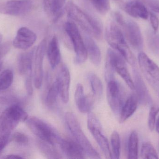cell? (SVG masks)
I'll use <instances>...</instances> for the list:
<instances>
[{"instance_id":"obj_31","label":"cell","mask_w":159,"mask_h":159,"mask_svg":"<svg viewBox=\"0 0 159 159\" xmlns=\"http://www.w3.org/2000/svg\"><path fill=\"white\" fill-rule=\"evenodd\" d=\"M66 1V0H50V15L57 19Z\"/></svg>"},{"instance_id":"obj_17","label":"cell","mask_w":159,"mask_h":159,"mask_svg":"<svg viewBox=\"0 0 159 159\" xmlns=\"http://www.w3.org/2000/svg\"><path fill=\"white\" fill-rule=\"evenodd\" d=\"M60 146L64 155L69 159H83L85 152L82 147L76 142L71 139H61Z\"/></svg>"},{"instance_id":"obj_30","label":"cell","mask_w":159,"mask_h":159,"mask_svg":"<svg viewBox=\"0 0 159 159\" xmlns=\"http://www.w3.org/2000/svg\"><path fill=\"white\" fill-rule=\"evenodd\" d=\"M96 10L102 15L107 13L110 9L109 0H90Z\"/></svg>"},{"instance_id":"obj_27","label":"cell","mask_w":159,"mask_h":159,"mask_svg":"<svg viewBox=\"0 0 159 159\" xmlns=\"http://www.w3.org/2000/svg\"><path fill=\"white\" fill-rule=\"evenodd\" d=\"M14 74L9 69L3 71L0 74V91L8 89L13 83Z\"/></svg>"},{"instance_id":"obj_11","label":"cell","mask_w":159,"mask_h":159,"mask_svg":"<svg viewBox=\"0 0 159 159\" xmlns=\"http://www.w3.org/2000/svg\"><path fill=\"white\" fill-rule=\"evenodd\" d=\"M46 49L47 40L44 39L40 42L34 52V87L37 89L41 87L43 83V63Z\"/></svg>"},{"instance_id":"obj_20","label":"cell","mask_w":159,"mask_h":159,"mask_svg":"<svg viewBox=\"0 0 159 159\" xmlns=\"http://www.w3.org/2000/svg\"><path fill=\"white\" fill-rule=\"evenodd\" d=\"M84 43L88 56L94 65L99 66L101 62L102 56L99 47L95 41L89 35L84 36Z\"/></svg>"},{"instance_id":"obj_10","label":"cell","mask_w":159,"mask_h":159,"mask_svg":"<svg viewBox=\"0 0 159 159\" xmlns=\"http://www.w3.org/2000/svg\"><path fill=\"white\" fill-rule=\"evenodd\" d=\"M33 6L30 0H11L0 5V13L10 16H23L31 11Z\"/></svg>"},{"instance_id":"obj_6","label":"cell","mask_w":159,"mask_h":159,"mask_svg":"<svg viewBox=\"0 0 159 159\" xmlns=\"http://www.w3.org/2000/svg\"><path fill=\"white\" fill-rule=\"evenodd\" d=\"M65 31L72 43L75 51V62L78 64L84 63L88 58L84 40L78 27L74 21H68L64 26Z\"/></svg>"},{"instance_id":"obj_25","label":"cell","mask_w":159,"mask_h":159,"mask_svg":"<svg viewBox=\"0 0 159 159\" xmlns=\"http://www.w3.org/2000/svg\"><path fill=\"white\" fill-rule=\"evenodd\" d=\"M39 146L43 154L49 159H60L61 157L59 153L53 147L54 146L40 140Z\"/></svg>"},{"instance_id":"obj_40","label":"cell","mask_w":159,"mask_h":159,"mask_svg":"<svg viewBox=\"0 0 159 159\" xmlns=\"http://www.w3.org/2000/svg\"><path fill=\"white\" fill-rule=\"evenodd\" d=\"M2 35L1 34H0V44L2 43Z\"/></svg>"},{"instance_id":"obj_23","label":"cell","mask_w":159,"mask_h":159,"mask_svg":"<svg viewBox=\"0 0 159 159\" xmlns=\"http://www.w3.org/2000/svg\"><path fill=\"white\" fill-rule=\"evenodd\" d=\"M139 138L135 131L132 132L128 141V159L138 158Z\"/></svg>"},{"instance_id":"obj_13","label":"cell","mask_w":159,"mask_h":159,"mask_svg":"<svg viewBox=\"0 0 159 159\" xmlns=\"http://www.w3.org/2000/svg\"><path fill=\"white\" fill-rule=\"evenodd\" d=\"M36 39L35 33L27 27H21L17 32L13 45L16 48L26 50L33 45Z\"/></svg>"},{"instance_id":"obj_14","label":"cell","mask_w":159,"mask_h":159,"mask_svg":"<svg viewBox=\"0 0 159 159\" xmlns=\"http://www.w3.org/2000/svg\"><path fill=\"white\" fill-rule=\"evenodd\" d=\"M58 91L59 95L64 103L69 100L70 84V74L67 66L63 65L59 72L56 81Z\"/></svg>"},{"instance_id":"obj_15","label":"cell","mask_w":159,"mask_h":159,"mask_svg":"<svg viewBox=\"0 0 159 159\" xmlns=\"http://www.w3.org/2000/svg\"><path fill=\"white\" fill-rule=\"evenodd\" d=\"M134 90L136 91V95L138 102L142 104L146 105L151 104L152 99L148 90L145 84L135 66L134 67Z\"/></svg>"},{"instance_id":"obj_29","label":"cell","mask_w":159,"mask_h":159,"mask_svg":"<svg viewBox=\"0 0 159 159\" xmlns=\"http://www.w3.org/2000/svg\"><path fill=\"white\" fill-rule=\"evenodd\" d=\"M58 95V91L57 84L55 81L49 88L47 95L46 102L47 105L48 107H53L57 103Z\"/></svg>"},{"instance_id":"obj_18","label":"cell","mask_w":159,"mask_h":159,"mask_svg":"<svg viewBox=\"0 0 159 159\" xmlns=\"http://www.w3.org/2000/svg\"><path fill=\"white\" fill-rule=\"evenodd\" d=\"M122 9L127 14L136 18L147 20L149 16L147 8L140 0H132L125 3Z\"/></svg>"},{"instance_id":"obj_36","label":"cell","mask_w":159,"mask_h":159,"mask_svg":"<svg viewBox=\"0 0 159 159\" xmlns=\"http://www.w3.org/2000/svg\"><path fill=\"white\" fill-rule=\"evenodd\" d=\"M149 18H150V23L152 25V28L154 31V33H157L159 26V20L158 17L152 12H150L149 14Z\"/></svg>"},{"instance_id":"obj_26","label":"cell","mask_w":159,"mask_h":159,"mask_svg":"<svg viewBox=\"0 0 159 159\" xmlns=\"http://www.w3.org/2000/svg\"><path fill=\"white\" fill-rule=\"evenodd\" d=\"M111 145L112 158L119 159L120 153V140L119 134L117 132L115 131L112 133L111 136Z\"/></svg>"},{"instance_id":"obj_5","label":"cell","mask_w":159,"mask_h":159,"mask_svg":"<svg viewBox=\"0 0 159 159\" xmlns=\"http://www.w3.org/2000/svg\"><path fill=\"white\" fill-rule=\"evenodd\" d=\"M114 18L118 24L122 28L126 38L134 49L141 50L143 49V40L140 27L133 21L126 20L118 12L114 13Z\"/></svg>"},{"instance_id":"obj_33","label":"cell","mask_w":159,"mask_h":159,"mask_svg":"<svg viewBox=\"0 0 159 159\" xmlns=\"http://www.w3.org/2000/svg\"><path fill=\"white\" fill-rule=\"evenodd\" d=\"M12 140L20 145H26L29 143V138L22 133L16 132L12 136Z\"/></svg>"},{"instance_id":"obj_35","label":"cell","mask_w":159,"mask_h":159,"mask_svg":"<svg viewBox=\"0 0 159 159\" xmlns=\"http://www.w3.org/2000/svg\"><path fill=\"white\" fill-rule=\"evenodd\" d=\"M154 12L159 13V0H140Z\"/></svg>"},{"instance_id":"obj_3","label":"cell","mask_w":159,"mask_h":159,"mask_svg":"<svg viewBox=\"0 0 159 159\" xmlns=\"http://www.w3.org/2000/svg\"><path fill=\"white\" fill-rule=\"evenodd\" d=\"M26 121L31 131L40 140L53 146L59 144L62 138L52 126L35 117L29 118Z\"/></svg>"},{"instance_id":"obj_7","label":"cell","mask_w":159,"mask_h":159,"mask_svg":"<svg viewBox=\"0 0 159 159\" xmlns=\"http://www.w3.org/2000/svg\"><path fill=\"white\" fill-rule=\"evenodd\" d=\"M88 128L100 147L106 158H112L111 152L107 138L103 133L102 125L99 119L93 113H89Z\"/></svg>"},{"instance_id":"obj_12","label":"cell","mask_w":159,"mask_h":159,"mask_svg":"<svg viewBox=\"0 0 159 159\" xmlns=\"http://www.w3.org/2000/svg\"><path fill=\"white\" fill-rule=\"evenodd\" d=\"M107 99L108 104L115 115H119L123 106V98L119 84L112 80L107 82Z\"/></svg>"},{"instance_id":"obj_42","label":"cell","mask_w":159,"mask_h":159,"mask_svg":"<svg viewBox=\"0 0 159 159\" xmlns=\"http://www.w3.org/2000/svg\"><path fill=\"white\" fill-rule=\"evenodd\" d=\"M115 1H118V0H115Z\"/></svg>"},{"instance_id":"obj_37","label":"cell","mask_w":159,"mask_h":159,"mask_svg":"<svg viewBox=\"0 0 159 159\" xmlns=\"http://www.w3.org/2000/svg\"><path fill=\"white\" fill-rule=\"evenodd\" d=\"M10 134H5L0 137V153L3 150L9 140Z\"/></svg>"},{"instance_id":"obj_39","label":"cell","mask_w":159,"mask_h":159,"mask_svg":"<svg viewBox=\"0 0 159 159\" xmlns=\"http://www.w3.org/2000/svg\"><path fill=\"white\" fill-rule=\"evenodd\" d=\"M155 128H156V130L157 132L159 134V117L156 120V125H155Z\"/></svg>"},{"instance_id":"obj_9","label":"cell","mask_w":159,"mask_h":159,"mask_svg":"<svg viewBox=\"0 0 159 159\" xmlns=\"http://www.w3.org/2000/svg\"><path fill=\"white\" fill-rule=\"evenodd\" d=\"M106 62L109 63L115 69V72L122 77L128 87L134 90V82L127 69L125 60L116 51L108 49L107 54Z\"/></svg>"},{"instance_id":"obj_41","label":"cell","mask_w":159,"mask_h":159,"mask_svg":"<svg viewBox=\"0 0 159 159\" xmlns=\"http://www.w3.org/2000/svg\"><path fill=\"white\" fill-rule=\"evenodd\" d=\"M1 67H2V63H0V70H1Z\"/></svg>"},{"instance_id":"obj_1","label":"cell","mask_w":159,"mask_h":159,"mask_svg":"<svg viewBox=\"0 0 159 159\" xmlns=\"http://www.w3.org/2000/svg\"><path fill=\"white\" fill-rule=\"evenodd\" d=\"M68 17L77 23L86 33L96 38H101L102 27L101 22L81 9L77 5L69 2L66 7Z\"/></svg>"},{"instance_id":"obj_4","label":"cell","mask_w":159,"mask_h":159,"mask_svg":"<svg viewBox=\"0 0 159 159\" xmlns=\"http://www.w3.org/2000/svg\"><path fill=\"white\" fill-rule=\"evenodd\" d=\"M28 119V114L19 105L7 108L0 116V137L10 134L20 122L26 121Z\"/></svg>"},{"instance_id":"obj_21","label":"cell","mask_w":159,"mask_h":159,"mask_svg":"<svg viewBox=\"0 0 159 159\" xmlns=\"http://www.w3.org/2000/svg\"><path fill=\"white\" fill-rule=\"evenodd\" d=\"M48 58L49 63L53 69H55L61 61V51L58 40L56 35H54L48 44L47 50Z\"/></svg>"},{"instance_id":"obj_2","label":"cell","mask_w":159,"mask_h":159,"mask_svg":"<svg viewBox=\"0 0 159 159\" xmlns=\"http://www.w3.org/2000/svg\"><path fill=\"white\" fill-rule=\"evenodd\" d=\"M66 124L76 142L82 147L86 155L92 159H100L99 153L93 148L84 132L75 115L71 112L65 115Z\"/></svg>"},{"instance_id":"obj_19","label":"cell","mask_w":159,"mask_h":159,"mask_svg":"<svg viewBox=\"0 0 159 159\" xmlns=\"http://www.w3.org/2000/svg\"><path fill=\"white\" fill-rule=\"evenodd\" d=\"M34 49L29 52L22 53L20 56L19 58L18 67L20 74L26 76L25 80H32L33 60L34 58Z\"/></svg>"},{"instance_id":"obj_16","label":"cell","mask_w":159,"mask_h":159,"mask_svg":"<svg viewBox=\"0 0 159 159\" xmlns=\"http://www.w3.org/2000/svg\"><path fill=\"white\" fill-rule=\"evenodd\" d=\"M75 98L77 108L81 113L85 114L90 112L94 104V96L91 94L85 95L83 86L80 83L76 86Z\"/></svg>"},{"instance_id":"obj_8","label":"cell","mask_w":159,"mask_h":159,"mask_svg":"<svg viewBox=\"0 0 159 159\" xmlns=\"http://www.w3.org/2000/svg\"><path fill=\"white\" fill-rule=\"evenodd\" d=\"M138 63L141 71L150 86L159 91V67L145 53L138 55Z\"/></svg>"},{"instance_id":"obj_24","label":"cell","mask_w":159,"mask_h":159,"mask_svg":"<svg viewBox=\"0 0 159 159\" xmlns=\"http://www.w3.org/2000/svg\"><path fill=\"white\" fill-rule=\"evenodd\" d=\"M88 78L90 83L93 96H95L98 99H101L103 93L102 81L96 74L93 73L89 74Z\"/></svg>"},{"instance_id":"obj_32","label":"cell","mask_w":159,"mask_h":159,"mask_svg":"<svg viewBox=\"0 0 159 159\" xmlns=\"http://www.w3.org/2000/svg\"><path fill=\"white\" fill-rule=\"evenodd\" d=\"M159 112V107L153 106L151 107L149 113L148 119V125L149 129L153 131L156 125V117Z\"/></svg>"},{"instance_id":"obj_34","label":"cell","mask_w":159,"mask_h":159,"mask_svg":"<svg viewBox=\"0 0 159 159\" xmlns=\"http://www.w3.org/2000/svg\"><path fill=\"white\" fill-rule=\"evenodd\" d=\"M156 34L150 36L148 43L151 49L155 53L159 54V35H156Z\"/></svg>"},{"instance_id":"obj_22","label":"cell","mask_w":159,"mask_h":159,"mask_svg":"<svg viewBox=\"0 0 159 159\" xmlns=\"http://www.w3.org/2000/svg\"><path fill=\"white\" fill-rule=\"evenodd\" d=\"M138 101L135 94L130 95L123 104L120 113L119 121L124 123L136 111Z\"/></svg>"},{"instance_id":"obj_38","label":"cell","mask_w":159,"mask_h":159,"mask_svg":"<svg viewBox=\"0 0 159 159\" xmlns=\"http://www.w3.org/2000/svg\"><path fill=\"white\" fill-rule=\"evenodd\" d=\"M4 158L8 159H22L23 158L22 157H20V156L16 155H10L7 156L6 157H5Z\"/></svg>"},{"instance_id":"obj_28","label":"cell","mask_w":159,"mask_h":159,"mask_svg":"<svg viewBox=\"0 0 159 159\" xmlns=\"http://www.w3.org/2000/svg\"><path fill=\"white\" fill-rule=\"evenodd\" d=\"M141 156L143 159H159L156 149L149 142L143 143L141 149Z\"/></svg>"}]
</instances>
